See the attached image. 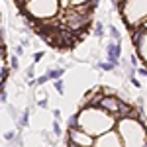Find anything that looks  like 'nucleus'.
I'll use <instances>...</instances> for the list:
<instances>
[{
	"label": "nucleus",
	"instance_id": "obj_1",
	"mask_svg": "<svg viewBox=\"0 0 147 147\" xmlns=\"http://www.w3.org/2000/svg\"><path fill=\"white\" fill-rule=\"evenodd\" d=\"M116 122H118V118L102 110L100 106H82L80 112L77 114V127L90 134L92 137H98L114 129Z\"/></svg>",
	"mask_w": 147,
	"mask_h": 147
},
{
	"label": "nucleus",
	"instance_id": "obj_2",
	"mask_svg": "<svg viewBox=\"0 0 147 147\" xmlns=\"http://www.w3.org/2000/svg\"><path fill=\"white\" fill-rule=\"evenodd\" d=\"M116 124L124 147H147V129L139 118H120Z\"/></svg>",
	"mask_w": 147,
	"mask_h": 147
},
{
	"label": "nucleus",
	"instance_id": "obj_3",
	"mask_svg": "<svg viewBox=\"0 0 147 147\" xmlns=\"http://www.w3.org/2000/svg\"><path fill=\"white\" fill-rule=\"evenodd\" d=\"M120 8L124 14V20L131 28H141L147 20V0H125Z\"/></svg>",
	"mask_w": 147,
	"mask_h": 147
},
{
	"label": "nucleus",
	"instance_id": "obj_4",
	"mask_svg": "<svg viewBox=\"0 0 147 147\" xmlns=\"http://www.w3.org/2000/svg\"><path fill=\"white\" fill-rule=\"evenodd\" d=\"M24 6H26V12L30 14V18H35V20L53 18L61 8L59 0H28Z\"/></svg>",
	"mask_w": 147,
	"mask_h": 147
},
{
	"label": "nucleus",
	"instance_id": "obj_5",
	"mask_svg": "<svg viewBox=\"0 0 147 147\" xmlns=\"http://www.w3.org/2000/svg\"><path fill=\"white\" fill-rule=\"evenodd\" d=\"M67 139L73 143V145H77V147H94V137H92L90 134H86V131L79 129V127L69 129Z\"/></svg>",
	"mask_w": 147,
	"mask_h": 147
},
{
	"label": "nucleus",
	"instance_id": "obj_6",
	"mask_svg": "<svg viewBox=\"0 0 147 147\" xmlns=\"http://www.w3.org/2000/svg\"><path fill=\"white\" fill-rule=\"evenodd\" d=\"M134 30V43L137 47V57H141V61L147 67V30L143 28H131Z\"/></svg>",
	"mask_w": 147,
	"mask_h": 147
},
{
	"label": "nucleus",
	"instance_id": "obj_7",
	"mask_svg": "<svg viewBox=\"0 0 147 147\" xmlns=\"http://www.w3.org/2000/svg\"><path fill=\"white\" fill-rule=\"evenodd\" d=\"M94 147H124V145H122L120 134L116 129H110L102 136L94 137Z\"/></svg>",
	"mask_w": 147,
	"mask_h": 147
},
{
	"label": "nucleus",
	"instance_id": "obj_8",
	"mask_svg": "<svg viewBox=\"0 0 147 147\" xmlns=\"http://www.w3.org/2000/svg\"><path fill=\"white\" fill-rule=\"evenodd\" d=\"M104 51H106V61L112 63L114 67H118L122 61V43L120 41H108Z\"/></svg>",
	"mask_w": 147,
	"mask_h": 147
},
{
	"label": "nucleus",
	"instance_id": "obj_9",
	"mask_svg": "<svg viewBox=\"0 0 147 147\" xmlns=\"http://www.w3.org/2000/svg\"><path fill=\"white\" fill-rule=\"evenodd\" d=\"M100 106L102 110H106V112H110L112 116H116L118 118V112H120V106H122V100L120 98H116V96H112V94H104V98L100 100Z\"/></svg>",
	"mask_w": 147,
	"mask_h": 147
},
{
	"label": "nucleus",
	"instance_id": "obj_10",
	"mask_svg": "<svg viewBox=\"0 0 147 147\" xmlns=\"http://www.w3.org/2000/svg\"><path fill=\"white\" fill-rule=\"evenodd\" d=\"M104 98V90H92L88 96H86V102H84V106H98L100 100Z\"/></svg>",
	"mask_w": 147,
	"mask_h": 147
},
{
	"label": "nucleus",
	"instance_id": "obj_11",
	"mask_svg": "<svg viewBox=\"0 0 147 147\" xmlns=\"http://www.w3.org/2000/svg\"><path fill=\"white\" fill-rule=\"evenodd\" d=\"M65 75V69L63 67H53V69H49L45 73V77H47V80H57V79H61Z\"/></svg>",
	"mask_w": 147,
	"mask_h": 147
},
{
	"label": "nucleus",
	"instance_id": "obj_12",
	"mask_svg": "<svg viewBox=\"0 0 147 147\" xmlns=\"http://www.w3.org/2000/svg\"><path fill=\"white\" fill-rule=\"evenodd\" d=\"M6 77H8V69L4 65V49H0V84L6 82Z\"/></svg>",
	"mask_w": 147,
	"mask_h": 147
},
{
	"label": "nucleus",
	"instance_id": "obj_13",
	"mask_svg": "<svg viewBox=\"0 0 147 147\" xmlns=\"http://www.w3.org/2000/svg\"><path fill=\"white\" fill-rule=\"evenodd\" d=\"M106 32L112 35V41H120V43H122V34H120V30H118L114 24H108V26H106Z\"/></svg>",
	"mask_w": 147,
	"mask_h": 147
},
{
	"label": "nucleus",
	"instance_id": "obj_14",
	"mask_svg": "<svg viewBox=\"0 0 147 147\" xmlns=\"http://www.w3.org/2000/svg\"><path fill=\"white\" fill-rule=\"evenodd\" d=\"M30 125V108H26L22 114H20V122H18V129H24Z\"/></svg>",
	"mask_w": 147,
	"mask_h": 147
},
{
	"label": "nucleus",
	"instance_id": "obj_15",
	"mask_svg": "<svg viewBox=\"0 0 147 147\" xmlns=\"http://www.w3.org/2000/svg\"><path fill=\"white\" fill-rule=\"evenodd\" d=\"M104 34H106V26H104V22H94V37L102 39Z\"/></svg>",
	"mask_w": 147,
	"mask_h": 147
},
{
	"label": "nucleus",
	"instance_id": "obj_16",
	"mask_svg": "<svg viewBox=\"0 0 147 147\" xmlns=\"http://www.w3.org/2000/svg\"><path fill=\"white\" fill-rule=\"evenodd\" d=\"M10 147H24V134H22V129H18V136L14 137V141L10 143Z\"/></svg>",
	"mask_w": 147,
	"mask_h": 147
},
{
	"label": "nucleus",
	"instance_id": "obj_17",
	"mask_svg": "<svg viewBox=\"0 0 147 147\" xmlns=\"http://www.w3.org/2000/svg\"><path fill=\"white\" fill-rule=\"evenodd\" d=\"M96 67L102 69V71H116L118 67H114L112 63H108V61H100V63H96Z\"/></svg>",
	"mask_w": 147,
	"mask_h": 147
},
{
	"label": "nucleus",
	"instance_id": "obj_18",
	"mask_svg": "<svg viewBox=\"0 0 147 147\" xmlns=\"http://www.w3.org/2000/svg\"><path fill=\"white\" fill-rule=\"evenodd\" d=\"M53 88H55V90L59 92V94H61V96H63V94H65V84H63V80H61V79L53 80Z\"/></svg>",
	"mask_w": 147,
	"mask_h": 147
},
{
	"label": "nucleus",
	"instance_id": "obj_19",
	"mask_svg": "<svg viewBox=\"0 0 147 147\" xmlns=\"http://www.w3.org/2000/svg\"><path fill=\"white\" fill-rule=\"evenodd\" d=\"M0 104H8V92H6V84H0Z\"/></svg>",
	"mask_w": 147,
	"mask_h": 147
},
{
	"label": "nucleus",
	"instance_id": "obj_20",
	"mask_svg": "<svg viewBox=\"0 0 147 147\" xmlns=\"http://www.w3.org/2000/svg\"><path fill=\"white\" fill-rule=\"evenodd\" d=\"M10 69L12 71H18L20 69V57H16V55L10 57Z\"/></svg>",
	"mask_w": 147,
	"mask_h": 147
},
{
	"label": "nucleus",
	"instance_id": "obj_21",
	"mask_svg": "<svg viewBox=\"0 0 147 147\" xmlns=\"http://www.w3.org/2000/svg\"><path fill=\"white\" fill-rule=\"evenodd\" d=\"M34 77H35V63H32L30 67L26 69V79H28V80H32Z\"/></svg>",
	"mask_w": 147,
	"mask_h": 147
},
{
	"label": "nucleus",
	"instance_id": "obj_22",
	"mask_svg": "<svg viewBox=\"0 0 147 147\" xmlns=\"http://www.w3.org/2000/svg\"><path fill=\"white\" fill-rule=\"evenodd\" d=\"M16 136H18V129H10V131H6V134H4V141H8V143H12Z\"/></svg>",
	"mask_w": 147,
	"mask_h": 147
},
{
	"label": "nucleus",
	"instance_id": "obj_23",
	"mask_svg": "<svg viewBox=\"0 0 147 147\" xmlns=\"http://www.w3.org/2000/svg\"><path fill=\"white\" fill-rule=\"evenodd\" d=\"M53 136H55V137H61V136H63V129H61L59 120H55V122H53Z\"/></svg>",
	"mask_w": 147,
	"mask_h": 147
},
{
	"label": "nucleus",
	"instance_id": "obj_24",
	"mask_svg": "<svg viewBox=\"0 0 147 147\" xmlns=\"http://www.w3.org/2000/svg\"><path fill=\"white\" fill-rule=\"evenodd\" d=\"M24 49H26V47L18 43V45L14 47V55H16V57H22V55H26V53H24Z\"/></svg>",
	"mask_w": 147,
	"mask_h": 147
},
{
	"label": "nucleus",
	"instance_id": "obj_25",
	"mask_svg": "<svg viewBox=\"0 0 147 147\" xmlns=\"http://www.w3.org/2000/svg\"><path fill=\"white\" fill-rule=\"evenodd\" d=\"M88 0H69V4H71V8H75V6H82V4H86Z\"/></svg>",
	"mask_w": 147,
	"mask_h": 147
},
{
	"label": "nucleus",
	"instance_id": "obj_26",
	"mask_svg": "<svg viewBox=\"0 0 147 147\" xmlns=\"http://www.w3.org/2000/svg\"><path fill=\"white\" fill-rule=\"evenodd\" d=\"M47 104H49V98H41V100H37V106H39V108H43V110H45L47 108Z\"/></svg>",
	"mask_w": 147,
	"mask_h": 147
},
{
	"label": "nucleus",
	"instance_id": "obj_27",
	"mask_svg": "<svg viewBox=\"0 0 147 147\" xmlns=\"http://www.w3.org/2000/svg\"><path fill=\"white\" fill-rule=\"evenodd\" d=\"M43 55H45L43 51H35V55H34V63H39V61L43 59Z\"/></svg>",
	"mask_w": 147,
	"mask_h": 147
},
{
	"label": "nucleus",
	"instance_id": "obj_28",
	"mask_svg": "<svg viewBox=\"0 0 147 147\" xmlns=\"http://www.w3.org/2000/svg\"><path fill=\"white\" fill-rule=\"evenodd\" d=\"M131 84H134V86H136V88H141V82H139V80H137V77H131Z\"/></svg>",
	"mask_w": 147,
	"mask_h": 147
},
{
	"label": "nucleus",
	"instance_id": "obj_29",
	"mask_svg": "<svg viewBox=\"0 0 147 147\" xmlns=\"http://www.w3.org/2000/svg\"><path fill=\"white\" fill-rule=\"evenodd\" d=\"M53 118H55V120H61V110H59V108L53 110Z\"/></svg>",
	"mask_w": 147,
	"mask_h": 147
},
{
	"label": "nucleus",
	"instance_id": "obj_30",
	"mask_svg": "<svg viewBox=\"0 0 147 147\" xmlns=\"http://www.w3.org/2000/svg\"><path fill=\"white\" fill-rule=\"evenodd\" d=\"M67 147H77V145H73V143H71V141L67 139Z\"/></svg>",
	"mask_w": 147,
	"mask_h": 147
},
{
	"label": "nucleus",
	"instance_id": "obj_31",
	"mask_svg": "<svg viewBox=\"0 0 147 147\" xmlns=\"http://www.w3.org/2000/svg\"><path fill=\"white\" fill-rule=\"evenodd\" d=\"M141 28H143V30H147V20L143 22V26H141Z\"/></svg>",
	"mask_w": 147,
	"mask_h": 147
},
{
	"label": "nucleus",
	"instance_id": "obj_32",
	"mask_svg": "<svg viewBox=\"0 0 147 147\" xmlns=\"http://www.w3.org/2000/svg\"><path fill=\"white\" fill-rule=\"evenodd\" d=\"M20 2H24V4H26V2H28V0H20Z\"/></svg>",
	"mask_w": 147,
	"mask_h": 147
}]
</instances>
